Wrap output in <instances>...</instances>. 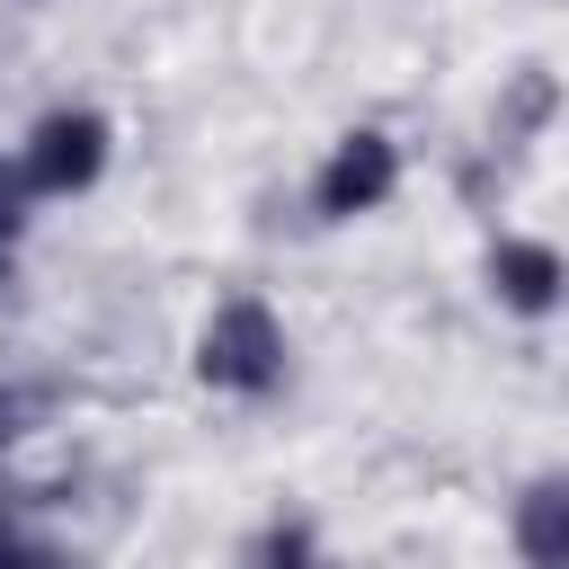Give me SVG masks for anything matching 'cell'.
<instances>
[{
	"instance_id": "7a4b0ae2",
	"label": "cell",
	"mask_w": 569,
	"mask_h": 569,
	"mask_svg": "<svg viewBox=\"0 0 569 569\" xmlns=\"http://www.w3.org/2000/svg\"><path fill=\"white\" fill-rule=\"evenodd\" d=\"M400 187V151H391V133H338L329 142V160H320V213L329 222H356V213H373L382 196Z\"/></svg>"
},
{
	"instance_id": "3957f363",
	"label": "cell",
	"mask_w": 569,
	"mask_h": 569,
	"mask_svg": "<svg viewBox=\"0 0 569 569\" xmlns=\"http://www.w3.org/2000/svg\"><path fill=\"white\" fill-rule=\"evenodd\" d=\"M98 160H107V124H98L89 107H62V116H44V124L27 133V187H36V196L89 187Z\"/></svg>"
},
{
	"instance_id": "5b68a950",
	"label": "cell",
	"mask_w": 569,
	"mask_h": 569,
	"mask_svg": "<svg viewBox=\"0 0 569 569\" xmlns=\"http://www.w3.org/2000/svg\"><path fill=\"white\" fill-rule=\"evenodd\" d=\"M516 551L525 569H569V480H542L516 507Z\"/></svg>"
},
{
	"instance_id": "6da1fadb",
	"label": "cell",
	"mask_w": 569,
	"mask_h": 569,
	"mask_svg": "<svg viewBox=\"0 0 569 569\" xmlns=\"http://www.w3.org/2000/svg\"><path fill=\"white\" fill-rule=\"evenodd\" d=\"M276 365H284V329L267 320V302H222L213 320H204V382H231V391H258V382H276Z\"/></svg>"
},
{
	"instance_id": "277c9868",
	"label": "cell",
	"mask_w": 569,
	"mask_h": 569,
	"mask_svg": "<svg viewBox=\"0 0 569 569\" xmlns=\"http://www.w3.org/2000/svg\"><path fill=\"white\" fill-rule=\"evenodd\" d=\"M489 302H507L516 320H542V311H560V302H569V258H560L551 240H525V231H507V240L489 249Z\"/></svg>"
}]
</instances>
